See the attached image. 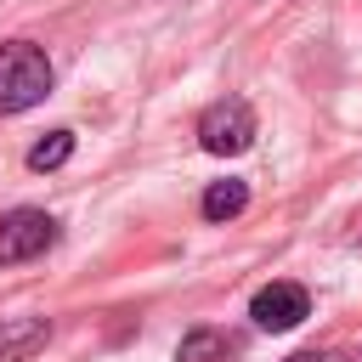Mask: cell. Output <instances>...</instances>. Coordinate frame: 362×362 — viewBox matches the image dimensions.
<instances>
[{"instance_id": "1", "label": "cell", "mask_w": 362, "mask_h": 362, "mask_svg": "<svg viewBox=\"0 0 362 362\" xmlns=\"http://www.w3.org/2000/svg\"><path fill=\"white\" fill-rule=\"evenodd\" d=\"M45 90H51L45 51L28 40H6L0 45V113H28L34 102H45Z\"/></svg>"}, {"instance_id": "2", "label": "cell", "mask_w": 362, "mask_h": 362, "mask_svg": "<svg viewBox=\"0 0 362 362\" xmlns=\"http://www.w3.org/2000/svg\"><path fill=\"white\" fill-rule=\"evenodd\" d=\"M249 141H255V107L243 96H226V102L204 107V119H198V147L204 153L226 158V153H243Z\"/></svg>"}, {"instance_id": "3", "label": "cell", "mask_w": 362, "mask_h": 362, "mask_svg": "<svg viewBox=\"0 0 362 362\" xmlns=\"http://www.w3.org/2000/svg\"><path fill=\"white\" fill-rule=\"evenodd\" d=\"M57 243V221L45 209H11L0 221V266H17V260H34Z\"/></svg>"}, {"instance_id": "4", "label": "cell", "mask_w": 362, "mask_h": 362, "mask_svg": "<svg viewBox=\"0 0 362 362\" xmlns=\"http://www.w3.org/2000/svg\"><path fill=\"white\" fill-rule=\"evenodd\" d=\"M249 317H255V328H266V334H288L294 322L311 317V294H305L300 283H266V288L249 300Z\"/></svg>"}, {"instance_id": "5", "label": "cell", "mask_w": 362, "mask_h": 362, "mask_svg": "<svg viewBox=\"0 0 362 362\" xmlns=\"http://www.w3.org/2000/svg\"><path fill=\"white\" fill-rule=\"evenodd\" d=\"M51 322L45 317H0V362H28L34 351H45Z\"/></svg>"}, {"instance_id": "6", "label": "cell", "mask_w": 362, "mask_h": 362, "mask_svg": "<svg viewBox=\"0 0 362 362\" xmlns=\"http://www.w3.org/2000/svg\"><path fill=\"white\" fill-rule=\"evenodd\" d=\"M226 356H238V334L226 328H192L175 345V362H226Z\"/></svg>"}, {"instance_id": "7", "label": "cell", "mask_w": 362, "mask_h": 362, "mask_svg": "<svg viewBox=\"0 0 362 362\" xmlns=\"http://www.w3.org/2000/svg\"><path fill=\"white\" fill-rule=\"evenodd\" d=\"M243 204H249V187L232 181V175L204 192V215H209V221H232V215H243Z\"/></svg>"}, {"instance_id": "8", "label": "cell", "mask_w": 362, "mask_h": 362, "mask_svg": "<svg viewBox=\"0 0 362 362\" xmlns=\"http://www.w3.org/2000/svg\"><path fill=\"white\" fill-rule=\"evenodd\" d=\"M68 158H74V130H51L45 141L28 147V170H40V175L57 170V164H68Z\"/></svg>"}, {"instance_id": "9", "label": "cell", "mask_w": 362, "mask_h": 362, "mask_svg": "<svg viewBox=\"0 0 362 362\" xmlns=\"http://www.w3.org/2000/svg\"><path fill=\"white\" fill-rule=\"evenodd\" d=\"M288 362H322V356H317V351H300V356H288Z\"/></svg>"}]
</instances>
